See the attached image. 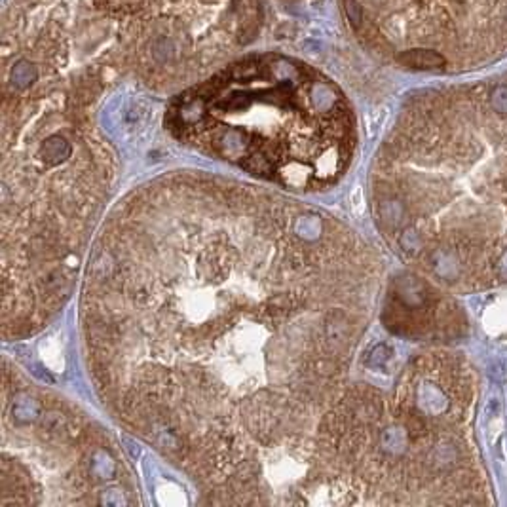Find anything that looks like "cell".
Returning <instances> with one entry per match:
<instances>
[{
	"label": "cell",
	"instance_id": "1",
	"mask_svg": "<svg viewBox=\"0 0 507 507\" xmlns=\"http://www.w3.org/2000/svg\"><path fill=\"white\" fill-rule=\"evenodd\" d=\"M372 194L388 243L430 284L453 295L507 285V69L412 95Z\"/></svg>",
	"mask_w": 507,
	"mask_h": 507
},
{
	"label": "cell",
	"instance_id": "2",
	"mask_svg": "<svg viewBox=\"0 0 507 507\" xmlns=\"http://www.w3.org/2000/svg\"><path fill=\"white\" fill-rule=\"evenodd\" d=\"M166 128L186 145L291 186L340 173L355 146L346 95L327 74L276 52L234 57L171 101Z\"/></svg>",
	"mask_w": 507,
	"mask_h": 507
},
{
	"label": "cell",
	"instance_id": "3",
	"mask_svg": "<svg viewBox=\"0 0 507 507\" xmlns=\"http://www.w3.org/2000/svg\"><path fill=\"white\" fill-rule=\"evenodd\" d=\"M481 384L473 363L450 350L420 354L388 393L352 401V477L370 504L490 506L477 443Z\"/></svg>",
	"mask_w": 507,
	"mask_h": 507
},
{
	"label": "cell",
	"instance_id": "4",
	"mask_svg": "<svg viewBox=\"0 0 507 507\" xmlns=\"http://www.w3.org/2000/svg\"><path fill=\"white\" fill-rule=\"evenodd\" d=\"M59 40L70 69L154 90L192 86L234 59L262 23L259 0H6Z\"/></svg>",
	"mask_w": 507,
	"mask_h": 507
},
{
	"label": "cell",
	"instance_id": "5",
	"mask_svg": "<svg viewBox=\"0 0 507 507\" xmlns=\"http://www.w3.org/2000/svg\"><path fill=\"white\" fill-rule=\"evenodd\" d=\"M363 48L397 69L464 74L507 55V0H340Z\"/></svg>",
	"mask_w": 507,
	"mask_h": 507
}]
</instances>
